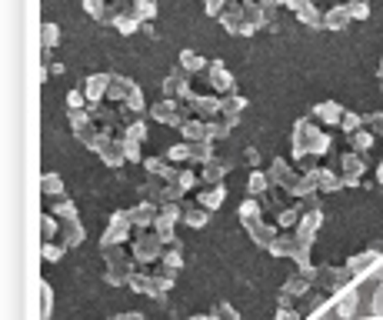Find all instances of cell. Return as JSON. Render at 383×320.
Returning <instances> with one entry per match:
<instances>
[{
    "label": "cell",
    "mask_w": 383,
    "mask_h": 320,
    "mask_svg": "<svg viewBox=\"0 0 383 320\" xmlns=\"http://www.w3.org/2000/svg\"><path fill=\"white\" fill-rule=\"evenodd\" d=\"M40 37H44V51H53V47L60 44V27H57V24H44Z\"/></svg>",
    "instance_id": "f546056e"
},
{
    "label": "cell",
    "mask_w": 383,
    "mask_h": 320,
    "mask_svg": "<svg viewBox=\"0 0 383 320\" xmlns=\"http://www.w3.org/2000/svg\"><path fill=\"white\" fill-rule=\"evenodd\" d=\"M367 174V157L346 151L340 154V177H344V187H360V180Z\"/></svg>",
    "instance_id": "277c9868"
},
{
    "label": "cell",
    "mask_w": 383,
    "mask_h": 320,
    "mask_svg": "<svg viewBox=\"0 0 383 320\" xmlns=\"http://www.w3.org/2000/svg\"><path fill=\"white\" fill-rule=\"evenodd\" d=\"M110 24H114L120 34H134V30L141 27V20H137V17H130V13H110Z\"/></svg>",
    "instance_id": "484cf974"
},
{
    "label": "cell",
    "mask_w": 383,
    "mask_h": 320,
    "mask_svg": "<svg viewBox=\"0 0 383 320\" xmlns=\"http://www.w3.org/2000/svg\"><path fill=\"white\" fill-rule=\"evenodd\" d=\"M143 170H147V177L167 180L170 177V170H174V164H170L167 157H143Z\"/></svg>",
    "instance_id": "d6986e66"
},
{
    "label": "cell",
    "mask_w": 383,
    "mask_h": 320,
    "mask_svg": "<svg viewBox=\"0 0 383 320\" xmlns=\"http://www.w3.org/2000/svg\"><path fill=\"white\" fill-rule=\"evenodd\" d=\"M84 11L93 17V20H107L110 13H107V0H84Z\"/></svg>",
    "instance_id": "4dcf8cb0"
},
{
    "label": "cell",
    "mask_w": 383,
    "mask_h": 320,
    "mask_svg": "<svg viewBox=\"0 0 383 320\" xmlns=\"http://www.w3.org/2000/svg\"><path fill=\"white\" fill-rule=\"evenodd\" d=\"M137 90V84L130 77H124V74H110V90H107V101L114 103H127V97Z\"/></svg>",
    "instance_id": "4fadbf2b"
},
{
    "label": "cell",
    "mask_w": 383,
    "mask_h": 320,
    "mask_svg": "<svg viewBox=\"0 0 383 320\" xmlns=\"http://www.w3.org/2000/svg\"><path fill=\"white\" fill-rule=\"evenodd\" d=\"M367 120V127L377 134V137H383V114H370V117H363Z\"/></svg>",
    "instance_id": "d590c367"
},
{
    "label": "cell",
    "mask_w": 383,
    "mask_h": 320,
    "mask_svg": "<svg viewBox=\"0 0 383 320\" xmlns=\"http://www.w3.org/2000/svg\"><path fill=\"white\" fill-rule=\"evenodd\" d=\"M380 80H383V60H380Z\"/></svg>",
    "instance_id": "f35d334b"
},
{
    "label": "cell",
    "mask_w": 383,
    "mask_h": 320,
    "mask_svg": "<svg viewBox=\"0 0 383 320\" xmlns=\"http://www.w3.org/2000/svg\"><path fill=\"white\" fill-rule=\"evenodd\" d=\"M207 80H210V87L217 90V94H223V97L233 94V87H237V80L230 77V70L220 64V60H210V64H207Z\"/></svg>",
    "instance_id": "ba28073f"
},
{
    "label": "cell",
    "mask_w": 383,
    "mask_h": 320,
    "mask_svg": "<svg viewBox=\"0 0 383 320\" xmlns=\"http://www.w3.org/2000/svg\"><path fill=\"white\" fill-rule=\"evenodd\" d=\"M90 101H87V94L84 90H70L67 94V114H74V110H87Z\"/></svg>",
    "instance_id": "83f0119b"
},
{
    "label": "cell",
    "mask_w": 383,
    "mask_h": 320,
    "mask_svg": "<svg viewBox=\"0 0 383 320\" xmlns=\"http://www.w3.org/2000/svg\"><path fill=\"white\" fill-rule=\"evenodd\" d=\"M273 191V184H270L267 174H260V170H254L250 174V180H247V200H267V193Z\"/></svg>",
    "instance_id": "9a60e30c"
},
{
    "label": "cell",
    "mask_w": 383,
    "mask_h": 320,
    "mask_svg": "<svg viewBox=\"0 0 383 320\" xmlns=\"http://www.w3.org/2000/svg\"><path fill=\"white\" fill-rule=\"evenodd\" d=\"M127 13L137 20H153L157 17V0H127Z\"/></svg>",
    "instance_id": "ffe728a7"
},
{
    "label": "cell",
    "mask_w": 383,
    "mask_h": 320,
    "mask_svg": "<svg viewBox=\"0 0 383 320\" xmlns=\"http://www.w3.org/2000/svg\"><path fill=\"white\" fill-rule=\"evenodd\" d=\"M344 7L350 11L353 20H367V17H370V0H346Z\"/></svg>",
    "instance_id": "4316f807"
},
{
    "label": "cell",
    "mask_w": 383,
    "mask_h": 320,
    "mask_svg": "<svg viewBox=\"0 0 383 320\" xmlns=\"http://www.w3.org/2000/svg\"><path fill=\"white\" fill-rule=\"evenodd\" d=\"M180 134H183V141L187 143H214V127H210V120H187L183 127H180Z\"/></svg>",
    "instance_id": "30bf717a"
},
{
    "label": "cell",
    "mask_w": 383,
    "mask_h": 320,
    "mask_svg": "<svg viewBox=\"0 0 383 320\" xmlns=\"http://www.w3.org/2000/svg\"><path fill=\"white\" fill-rule=\"evenodd\" d=\"M193 94H190V80H187V74L183 70H170L164 80V101H180V103H187Z\"/></svg>",
    "instance_id": "5b68a950"
},
{
    "label": "cell",
    "mask_w": 383,
    "mask_h": 320,
    "mask_svg": "<svg viewBox=\"0 0 383 320\" xmlns=\"http://www.w3.org/2000/svg\"><path fill=\"white\" fill-rule=\"evenodd\" d=\"M370 320H383V317H370Z\"/></svg>",
    "instance_id": "ab89813d"
},
{
    "label": "cell",
    "mask_w": 383,
    "mask_h": 320,
    "mask_svg": "<svg viewBox=\"0 0 383 320\" xmlns=\"http://www.w3.org/2000/svg\"><path fill=\"white\" fill-rule=\"evenodd\" d=\"M84 94H87L90 103H100L103 97H107V90H110V74H90V77H84Z\"/></svg>",
    "instance_id": "7c38bea8"
},
{
    "label": "cell",
    "mask_w": 383,
    "mask_h": 320,
    "mask_svg": "<svg viewBox=\"0 0 383 320\" xmlns=\"http://www.w3.org/2000/svg\"><path fill=\"white\" fill-rule=\"evenodd\" d=\"M167 160H170V164H183V167H190V160H193L190 143L183 141V143H177V147H170V151H167Z\"/></svg>",
    "instance_id": "cb8c5ba5"
},
{
    "label": "cell",
    "mask_w": 383,
    "mask_h": 320,
    "mask_svg": "<svg viewBox=\"0 0 383 320\" xmlns=\"http://www.w3.org/2000/svg\"><path fill=\"white\" fill-rule=\"evenodd\" d=\"M120 141H124V137H120ZM124 154H127V164H143L141 143H134V141H124Z\"/></svg>",
    "instance_id": "836d02e7"
},
{
    "label": "cell",
    "mask_w": 383,
    "mask_h": 320,
    "mask_svg": "<svg viewBox=\"0 0 383 320\" xmlns=\"http://www.w3.org/2000/svg\"><path fill=\"white\" fill-rule=\"evenodd\" d=\"M363 124H367V120H363V117H360V114H353V110H346V114H344V120H340V130H344L346 137H350V134H353V130H360V127H363Z\"/></svg>",
    "instance_id": "1f68e13d"
},
{
    "label": "cell",
    "mask_w": 383,
    "mask_h": 320,
    "mask_svg": "<svg viewBox=\"0 0 383 320\" xmlns=\"http://www.w3.org/2000/svg\"><path fill=\"white\" fill-rule=\"evenodd\" d=\"M346 143H350V151H353V154H363V157H367V154L373 151V143H377V134H373V130L363 124L360 130H353V134L346 137Z\"/></svg>",
    "instance_id": "5bb4252c"
},
{
    "label": "cell",
    "mask_w": 383,
    "mask_h": 320,
    "mask_svg": "<svg viewBox=\"0 0 383 320\" xmlns=\"http://www.w3.org/2000/svg\"><path fill=\"white\" fill-rule=\"evenodd\" d=\"M90 110V117H93V124H97V127L100 130H107V134H110V130H124L127 127V124H124V120H120V110H117V107H103V103H90L87 107Z\"/></svg>",
    "instance_id": "52a82bcc"
},
{
    "label": "cell",
    "mask_w": 383,
    "mask_h": 320,
    "mask_svg": "<svg viewBox=\"0 0 383 320\" xmlns=\"http://www.w3.org/2000/svg\"><path fill=\"white\" fill-rule=\"evenodd\" d=\"M344 114H346V110L337 101H323V103H317V107H313V114H310V117H317V120L330 124V127H340Z\"/></svg>",
    "instance_id": "2e32d148"
},
{
    "label": "cell",
    "mask_w": 383,
    "mask_h": 320,
    "mask_svg": "<svg viewBox=\"0 0 383 320\" xmlns=\"http://www.w3.org/2000/svg\"><path fill=\"white\" fill-rule=\"evenodd\" d=\"M120 137H124V141H134V143H143L147 141V124H143V120H130Z\"/></svg>",
    "instance_id": "d4e9b609"
},
{
    "label": "cell",
    "mask_w": 383,
    "mask_h": 320,
    "mask_svg": "<svg viewBox=\"0 0 383 320\" xmlns=\"http://www.w3.org/2000/svg\"><path fill=\"white\" fill-rule=\"evenodd\" d=\"M327 151H330V134H323L313 124V117H300L294 124V134H290V157L297 160V167L306 157H323Z\"/></svg>",
    "instance_id": "6da1fadb"
},
{
    "label": "cell",
    "mask_w": 383,
    "mask_h": 320,
    "mask_svg": "<svg viewBox=\"0 0 383 320\" xmlns=\"http://www.w3.org/2000/svg\"><path fill=\"white\" fill-rule=\"evenodd\" d=\"M40 191H44V197L60 200V197H64V177H60V174H44V177H40Z\"/></svg>",
    "instance_id": "7402d4cb"
},
{
    "label": "cell",
    "mask_w": 383,
    "mask_h": 320,
    "mask_svg": "<svg viewBox=\"0 0 383 320\" xmlns=\"http://www.w3.org/2000/svg\"><path fill=\"white\" fill-rule=\"evenodd\" d=\"M297 17H300V24H306V27H323V13H320L313 4H306Z\"/></svg>",
    "instance_id": "f1b7e54d"
},
{
    "label": "cell",
    "mask_w": 383,
    "mask_h": 320,
    "mask_svg": "<svg viewBox=\"0 0 383 320\" xmlns=\"http://www.w3.org/2000/svg\"><path fill=\"white\" fill-rule=\"evenodd\" d=\"M306 4H313V0H287V7H290V11H297V13L304 11Z\"/></svg>",
    "instance_id": "74e56055"
},
{
    "label": "cell",
    "mask_w": 383,
    "mask_h": 320,
    "mask_svg": "<svg viewBox=\"0 0 383 320\" xmlns=\"http://www.w3.org/2000/svg\"><path fill=\"white\" fill-rule=\"evenodd\" d=\"M204 11H207V17H220V13L227 11V0H204Z\"/></svg>",
    "instance_id": "e575fe53"
},
{
    "label": "cell",
    "mask_w": 383,
    "mask_h": 320,
    "mask_svg": "<svg viewBox=\"0 0 383 320\" xmlns=\"http://www.w3.org/2000/svg\"><path fill=\"white\" fill-rule=\"evenodd\" d=\"M243 107H247V101H243L240 94H227V97H220V117H227V120H240Z\"/></svg>",
    "instance_id": "ac0fdd59"
},
{
    "label": "cell",
    "mask_w": 383,
    "mask_h": 320,
    "mask_svg": "<svg viewBox=\"0 0 383 320\" xmlns=\"http://www.w3.org/2000/svg\"><path fill=\"white\" fill-rule=\"evenodd\" d=\"M267 177H270V184H273V187H283V191L290 193V191H294V184H297V177H300V174H297L294 167L287 164V157H273V160H270Z\"/></svg>",
    "instance_id": "8992f818"
},
{
    "label": "cell",
    "mask_w": 383,
    "mask_h": 320,
    "mask_svg": "<svg viewBox=\"0 0 383 320\" xmlns=\"http://www.w3.org/2000/svg\"><path fill=\"white\" fill-rule=\"evenodd\" d=\"M187 107L197 120H217L220 117V97H190Z\"/></svg>",
    "instance_id": "8fae6325"
},
{
    "label": "cell",
    "mask_w": 383,
    "mask_h": 320,
    "mask_svg": "<svg viewBox=\"0 0 383 320\" xmlns=\"http://www.w3.org/2000/svg\"><path fill=\"white\" fill-rule=\"evenodd\" d=\"M243 13H247V24L254 27V30H260V27H270V24H273V20L267 17V11H264L260 4H254V0H247V4H243Z\"/></svg>",
    "instance_id": "44dd1931"
},
{
    "label": "cell",
    "mask_w": 383,
    "mask_h": 320,
    "mask_svg": "<svg viewBox=\"0 0 383 320\" xmlns=\"http://www.w3.org/2000/svg\"><path fill=\"white\" fill-rule=\"evenodd\" d=\"M150 114L157 124H167V127H183L187 120H193L190 114V107L187 103H180V101H160V103H153L150 107Z\"/></svg>",
    "instance_id": "7a4b0ae2"
},
{
    "label": "cell",
    "mask_w": 383,
    "mask_h": 320,
    "mask_svg": "<svg viewBox=\"0 0 383 320\" xmlns=\"http://www.w3.org/2000/svg\"><path fill=\"white\" fill-rule=\"evenodd\" d=\"M350 20H353V17H350V11H346L344 4H340V7H330V11L323 13V30H344Z\"/></svg>",
    "instance_id": "e0dca14e"
},
{
    "label": "cell",
    "mask_w": 383,
    "mask_h": 320,
    "mask_svg": "<svg viewBox=\"0 0 383 320\" xmlns=\"http://www.w3.org/2000/svg\"><path fill=\"white\" fill-rule=\"evenodd\" d=\"M230 160H223V157H214V160H207L204 170H200V184L204 187H220L223 184V177L230 174Z\"/></svg>",
    "instance_id": "9c48e42d"
},
{
    "label": "cell",
    "mask_w": 383,
    "mask_h": 320,
    "mask_svg": "<svg viewBox=\"0 0 383 320\" xmlns=\"http://www.w3.org/2000/svg\"><path fill=\"white\" fill-rule=\"evenodd\" d=\"M180 70L183 74H200V70H207V60L197 51H183L180 53Z\"/></svg>",
    "instance_id": "603a6c76"
},
{
    "label": "cell",
    "mask_w": 383,
    "mask_h": 320,
    "mask_svg": "<svg viewBox=\"0 0 383 320\" xmlns=\"http://www.w3.org/2000/svg\"><path fill=\"white\" fill-rule=\"evenodd\" d=\"M220 27L233 34V37H250L254 27L247 24V13H243V4H227V11L220 13Z\"/></svg>",
    "instance_id": "3957f363"
},
{
    "label": "cell",
    "mask_w": 383,
    "mask_h": 320,
    "mask_svg": "<svg viewBox=\"0 0 383 320\" xmlns=\"http://www.w3.org/2000/svg\"><path fill=\"white\" fill-rule=\"evenodd\" d=\"M243 164L254 167V170H257V164H260V154H257V147H247V151H243Z\"/></svg>",
    "instance_id": "8d00e7d4"
},
{
    "label": "cell",
    "mask_w": 383,
    "mask_h": 320,
    "mask_svg": "<svg viewBox=\"0 0 383 320\" xmlns=\"http://www.w3.org/2000/svg\"><path fill=\"white\" fill-rule=\"evenodd\" d=\"M124 107H127L130 114H143V110H147V101H143V90H141V87L134 90V94L127 97V103H124Z\"/></svg>",
    "instance_id": "d6a6232c"
}]
</instances>
